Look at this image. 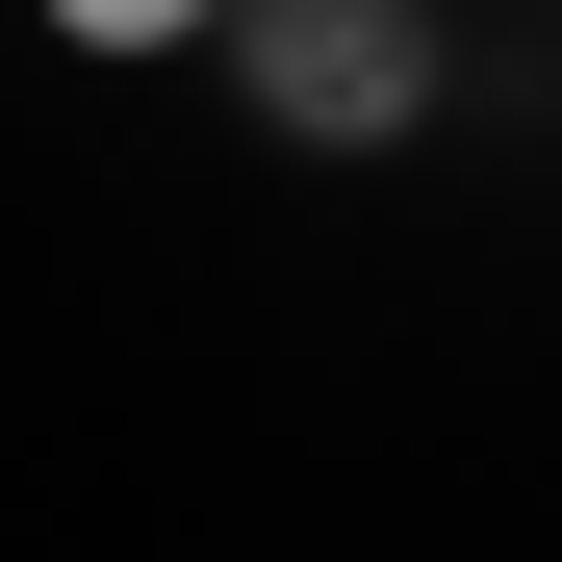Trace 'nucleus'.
<instances>
[{"instance_id":"1","label":"nucleus","mask_w":562,"mask_h":562,"mask_svg":"<svg viewBox=\"0 0 562 562\" xmlns=\"http://www.w3.org/2000/svg\"><path fill=\"white\" fill-rule=\"evenodd\" d=\"M231 103L281 154H409L435 128V0H231Z\"/></svg>"},{"instance_id":"2","label":"nucleus","mask_w":562,"mask_h":562,"mask_svg":"<svg viewBox=\"0 0 562 562\" xmlns=\"http://www.w3.org/2000/svg\"><path fill=\"white\" fill-rule=\"evenodd\" d=\"M52 52H231V0H52Z\"/></svg>"}]
</instances>
